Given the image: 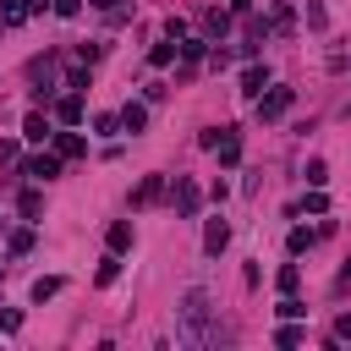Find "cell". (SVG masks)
I'll return each mask as SVG.
<instances>
[{
    "instance_id": "obj_1",
    "label": "cell",
    "mask_w": 351,
    "mask_h": 351,
    "mask_svg": "<svg viewBox=\"0 0 351 351\" xmlns=\"http://www.w3.org/2000/svg\"><path fill=\"white\" fill-rule=\"evenodd\" d=\"M291 110V88H269V93H258V115L263 121H280Z\"/></svg>"
},
{
    "instance_id": "obj_2",
    "label": "cell",
    "mask_w": 351,
    "mask_h": 351,
    "mask_svg": "<svg viewBox=\"0 0 351 351\" xmlns=\"http://www.w3.org/2000/svg\"><path fill=\"white\" fill-rule=\"evenodd\" d=\"M159 197H165V176L154 170V176H143V181H137V192H132V208H154Z\"/></svg>"
},
{
    "instance_id": "obj_3",
    "label": "cell",
    "mask_w": 351,
    "mask_h": 351,
    "mask_svg": "<svg viewBox=\"0 0 351 351\" xmlns=\"http://www.w3.org/2000/svg\"><path fill=\"white\" fill-rule=\"evenodd\" d=\"M214 154H219V165L230 170V165L241 159V132H236V126H219V143H214Z\"/></svg>"
},
{
    "instance_id": "obj_4",
    "label": "cell",
    "mask_w": 351,
    "mask_h": 351,
    "mask_svg": "<svg viewBox=\"0 0 351 351\" xmlns=\"http://www.w3.org/2000/svg\"><path fill=\"white\" fill-rule=\"evenodd\" d=\"M22 176H33V181H55V176H60V154H33V159L22 165Z\"/></svg>"
},
{
    "instance_id": "obj_5",
    "label": "cell",
    "mask_w": 351,
    "mask_h": 351,
    "mask_svg": "<svg viewBox=\"0 0 351 351\" xmlns=\"http://www.w3.org/2000/svg\"><path fill=\"white\" fill-rule=\"evenodd\" d=\"M176 214L181 219L197 214V181H186V176H176Z\"/></svg>"
},
{
    "instance_id": "obj_6",
    "label": "cell",
    "mask_w": 351,
    "mask_h": 351,
    "mask_svg": "<svg viewBox=\"0 0 351 351\" xmlns=\"http://www.w3.org/2000/svg\"><path fill=\"white\" fill-rule=\"evenodd\" d=\"M225 241H230V225H225V219H208V230H203V252H208V258H219V252H225Z\"/></svg>"
},
{
    "instance_id": "obj_7",
    "label": "cell",
    "mask_w": 351,
    "mask_h": 351,
    "mask_svg": "<svg viewBox=\"0 0 351 351\" xmlns=\"http://www.w3.org/2000/svg\"><path fill=\"white\" fill-rule=\"evenodd\" d=\"M22 137H27V143H49V137H55V126H49V115H38V110H33V115L22 121Z\"/></svg>"
},
{
    "instance_id": "obj_8",
    "label": "cell",
    "mask_w": 351,
    "mask_h": 351,
    "mask_svg": "<svg viewBox=\"0 0 351 351\" xmlns=\"http://www.w3.org/2000/svg\"><path fill=\"white\" fill-rule=\"evenodd\" d=\"M263 88H269V66H247V71H241V93H247V99H258Z\"/></svg>"
},
{
    "instance_id": "obj_9",
    "label": "cell",
    "mask_w": 351,
    "mask_h": 351,
    "mask_svg": "<svg viewBox=\"0 0 351 351\" xmlns=\"http://www.w3.org/2000/svg\"><path fill=\"white\" fill-rule=\"evenodd\" d=\"M55 154H60V159H82V154H88V143H82L77 132H55Z\"/></svg>"
},
{
    "instance_id": "obj_10",
    "label": "cell",
    "mask_w": 351,
    "mask_h": 351,
    "mask_svg": "<svg viewBox=\"0 0 351 351\" xmlns=\"http://www.w3.org/2000/svg\"><path fill=\"white\" fill-rule=\"evenodd\" d=\"M55 115H60L66 126H77V121H82V93H66V99L55 104Z\"/></svg>"
},
{
    "instance_id": "obj_11",
    "label": "cell",
    "mask_w": 351,
    "mask_h": 351,
    "mask_svg": "<svg viewBox=\"0 0 351 351\" xmlns=\"http://www.w3.org/2000/svg\"><path fill=\"white\" fill-rule=\"evenodd\" d=\"M16 208H22V219H38V214H44V192H38V186H27V192L16 197Z\"/></svg>"
},
{
    "instance_id": "obj_12",
    "label": "cell",
    "mask_w": 351,
    "mask_h": 351,
    "mask_svg": "<svg viewBox=\"0 0 351 351\" xmlns=\"http://www.w3.org/2000/svg\"><path fill=\"white\" fill-rule=\"evenodd\" d=\"M225 27H230V11H203V33H208V44H214Z\"/></svg>"
},
{
    "instance_id": "obj_13",
    "label": "cell",
    "mask_w": 351,
    "mask_h": 351,
    "mask_svg": "<svg viewBox=\"0 0 351 351\" xmlns=\"http://www.w3.org/2000/svg\"><path fill=\"white\" fill-rule=\"evenodd\" d=\"M143 126H148V110L143 104H126L121 110V132H143Z\"/></svg>"
},
{
    "instance_id": "obj_14",
    "label": "cell",
    "mask_w": 351,
    "mask_h": 351,
    "mask_svg": "<svg viewBox=\"0 0 351 351\" xmlns=\"http://www.w3.org/2000/svg\"><path fill=\"white\" fill-rule=\"evenodd\" d=\"M126 247H132V225L115 219V225H110V252H126Z\"/></svg>"
},
{
    "instance_id": "obj_15",
    "label": "cell",
    "mask_w": 351,
    "mask_h": 351,
    "mask_svg": "<svg viewBox=\"0 0 351 351\" xmlns=\"http://www.w3.org/2000/svg\"><path fill=\"white\" fill-rule=\"evenodd\" d=\"M176 55H181V44H154V49H148V66H170Z\"/></svg>"
},
{
    "instance_id": "obj_16",
    "label": "cell",
    "mask_w": 351,
    "mask_h": 351,
    "mask_svg": "<svg viewBox=\"0 0 351 351\" xmlns=\"http://www.w3.org/2000/svg\"><path fill=\"white\" fill-rule=\"evenodd\" d=\"M22 16H27V5H22V0H5V5H0V27H16Z\"/></svg>"
},
{
    "instance_id": "obj_17",
    "label": "cell",
    "mask_w": 351,
    "mask_h": 351,
    "mask_svg": "<svg viewBox=\"0 0 351 351\" xmlns=\"http://www.w3.org/2000/svg\"><path fill=\"white\" fill-rule=\"evenodd\" d=\"M55 291H60V280H55V274H44V280H33V302H49Z\"/></svg>"
},
{
    "instance_id": "obj_18",
    "label": "cell",
    "mask_w": 351,
    "mask_h": 351,
    "mask_svg": "<svg viewBox=\"0 0 351 351\" xmlns=\"http://www.w3.org/2000/svg\"><path fill=\"white\" fill-rule=\"evenodd\" d=\"M274 313H280V318H302V313H307V307H302V302H296V296H291V291H285V296H280V307H274Z\"/></svg>"
},
{
    "instance_id": "obj_19",
    "label": "cell",
    "mask_w": 351,
    "mask_h": 351,
    "mask_svg": "<svg viewBox=\"0 0 351 351\" xmlns=\"http://www.w3.org/2000/svg\"><path fill=\"white\" fill-rule=\"evenodd\" d=\"M324 181H329V165L313 159V165H307V186H324Z\"/></svg>"
},
{
    "instance_id": "obj_20",
    "label": "cell",
    "mask_w": 351,
    "mask_h": 351,
    "mask_svg": "<svg viewBox=\"0 0 351 351\" xmlns=\"http://www.w3.org/2000/svg\"><path fill=\"white\" fill-rule=\"evenodd\" d=\"M302 208H307V214H329V197H324V192H318V186H313V192H307V203H302Z\"/></svg>"
},
{
    "instance_id": "obj_21",
    "label": "cell",
    "mask_w": 351,
    "mask_h": 351,
    "mask_svg": "<svg viewBox=\"0 0 351 351\" xmlns=\"http://www.w3.org/2000/svg\"><path fill=\"white\" fill-rule=\"evenodd\" d=\"M296 285H302V269L285 263V269H280V291H296Z\"/></svg>"
},
{
    "instance_id": "obj_22",
    "label": "cell",
    "mask_w": 351,
    "mask_h": 351,
    "mask_svg": "<svg viewBox=\"0 0 351 351\" xmlns=\"http://www.w3.org/2000/svg\"><path fill=\"white\" fill-rule=\"evenodd\" d=\"M93 132H99V137H110V132H121V115H99V121H93Z\"/></svg>"
},
{
    "instance_id": "obj_23",
    "label": "cell",
    "mask_w": 351,
    "mask_h": 351,
    "mask_svg": "<svg viewBox=\"0 0 351 351\" xmlns=\"http://www.w3.org/2000/svg\"><path fill=\"white\" fill-rule=\"evenodd\" d=\"M49 11H55V16H77V11H82V0H49Z\"/></svg>"
},
{
    "instance_id": "obj_24",
    "label": "cell",
    "mask_w": 351,
    "mask_h": 351,
    "mask_svg": "<svg viewBox=\"0 0 351 351\" xmlns=\"http://www.w3.org/2000/svg\"><path fill=\"white\" fill-rule=\"evenodd\" d=\"M313 247V230H291V252H307Z\"/></svg>"
},
{
    "instance_id": "obj_25",
    "label": "cell",
    "mask_w": 351,
    "mask_h": 351,
    "mask_svg": "<svg viewBox=\"0 0 351 351\" xmlns=\"http://www.w3.org/2000/svg\"><path fill=\"white\" fill-rule=\"evenodd\" d=\"M274 346H302V329H291V324H285V329L274 335Z\"/></svg>"
},
{
    "instance_id": "obj_26",
    "label": "cell",
    "mask_w": 351,
    "mask_h": 351,
    "mask_svg": "<svg viewBox=\"0 0 351 351\" xmlns=\"http://www.w3.org/2000/svg\"><path fill=\"white\" fill-rule=\"evenodd\" d=\"M0 329H5V335H11V329H22V313H16V307H5V313H0Z\"/></svg>"
},
{
    "instance_id": "obj_27",
    "label": "cell",
    "mask_w": 351,
    "mask_h": 351,
    "mask_svg": "<svg viewBox=\"0 0 351 351\" xmlns=\"http://www.w3.org/2000/svg\"><path fill=\"white\" fill-rule=\"evenodd\" d=\"M335 340H351V313H340V318H335Z\"/></svg>"
},
{
    "instance_id": "obj_28",
    "label": "cell",
    "mask_w": 351,
    "mask_h": 351,
    "mask_svg": "<svg viewBox=\"0 0 351 351\" xmlns=\"http://www.w3.org/2000/svg\"><path fill=\"white\" fill-rule=\"evenodd\" d=\"M22 5H27V16H38V11L49 5V0H22Z\"/></svg>"
},
{
    "instance_id": "obj_29",
    "label": "cell",
    "mask_w": 351,
    "mask_h": 351,
    "mask_svg": "<svg viewBox=\"0 0 351 351\" xmlns=\"http://www.w3.org/2000/svg\"><path fill=\"white\" fill-rule=\"evenodd\" d=\"M88 5H99V11H121V0H88Z\"/></svg>"
}]
</instances>
